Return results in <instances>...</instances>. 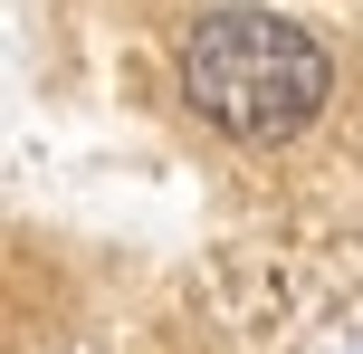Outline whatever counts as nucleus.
I'll list each match as a JSON object with an SVG mask.
<instances>
[{
    "instance_id": "1",
    "label": "nucleus",
    "mask_w": 363,
    "mask_h": 354,
    "mask_svg": "<svg viewBox=\"0 0 363 354\" xmlns=\"http://www.w3.org/2000/svg\"><path fill=\"white\" fill-rule=\"evenodd\" d=\"M325 48H315L296 19L277 10H211L191 29V48H182V87H191V106L211 115L220 134H239V144H277V134H296L315 106H325Z\"/></svg>"
}]
</instances>
